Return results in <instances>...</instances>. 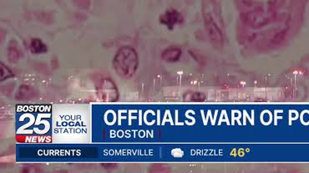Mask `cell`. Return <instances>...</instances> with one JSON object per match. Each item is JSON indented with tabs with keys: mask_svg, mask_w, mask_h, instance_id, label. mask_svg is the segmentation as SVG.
<instances>
[{
	"mask_svg": "<svg viewBox=\"0 0 309 173\" xmlns=\"http://www.w3.org/2000/svg\"><path fill=\"white\" fill-rule=\"evenodd\" d=\"M139 65V57L134 48L124 46L115 54L113 66L120 77L129 79L135 75Z\"/></svg>",
	"mask_w": 309,
	"mask_h": 173,
	"instance_id": "1",
	"label": "cell"
},
{
	"mask_svg": "<svg viewBox=\"0 0 309 173\" xmlns=\"http://www.w3.org/2000/svg\"><path fill=\"white\" fill-rule=\"evenodd\" d=\"M96 92L99 99L105 102H114L119 98L117 86L110 78H104L100 80Z\"/></svg>",
	"mask_w": 309,
	"mask_h": 173,
	"instance_id": "2",
	"label": "cell"
},
{
	"mask_svg": "<svg viewBox=\"0 0 309 173\" xmlns=\"http://www.w3.org/2000/svg\"><path fill=\"white\" fill-rule=\"evenodd\" d=\"M160 22L162 25H166L169 30H172L176 25H181L184 22V18L177 10L171 9L161 15Z\"/></svg>",
	"mask_w": 309,
	"mask_h": 173,
	"instance_id": "3",
	"label": "cell"
},
{
	"mask_svg": "<svg viewBox=\"0 0 309 173\" xmlns=\"http://www.w3.org/2000/svg\"><path fill=\"white\" fill-rule=\"evenodd\" d=\"M206 20H207L206 24H207V30H208V35H209L210 38L212 39L213 42L217 43V45L222 44V32L217 28L216 23L212 20L211 17L207 18Z\"/></svg>",
	"mask_w": 309,
	"mask_h": 173,
	"instance_id": "4",
	"label": "cell"
},
{
	"mask_svg": "<svg viewBox=\"0 0 309 173\" xmlns=\"http://www.w3.org/2000/svg\"><path fill=\"white\" fill-rule=\"evenodd\" d=\"M23 52L20 45L15 40H11L8 46V59L10 63H17L22 57Z\"/></svg>",
	"mask_w": 309,
	"mask_h": 173,
	"instance_id": "5",
	"label": "cell"
},
{
	"mask_svg": "<svg viewBox=\"0 0 309 173\" xmlns=\"http://www.w3.org/2000/svg\"><path fill=\"white\" fill-rule=\"evenodd\" d=\"M182 50L178 47L168 48L162 52V60L168 63L177 62L182 57Z\"/></svg>",
	"mask_w": 309,
	"mask_h": 173,
	"instance_id": "6",
	"label": "cell"
},
{
	"mask_svg": "<svg viewBox=\"0 0 309 173\" xmlns=\"http://www.w3.org/2000/svg\"><path fill=\"white\" fill-rule=\"evenodd\" d=\"M30 50L34 55L45 54L48 51L47 45L38 38H34L30 41Z\"/></svg>",
	"mask_w": 309,
	"mask_h": 173,
	"instance_id": "7",
	"label": "cell"
},
{
	"mask_svg": "<svg viewBox=\"0 0 309 173\" xmlns=\"http://www.w3.org/2000/svg\"><path fill=\"white\" fill-rule=\"evenodd\" d=\"M185 101L191 102H202L207 99V96L203 93L199 91H188L183 96Z\"/></svg>",
	"mask_w": 309,
	"mask_h": 173,
	"instance_id": "8",
	"label": "cell"
},
{
	"mask_svg": "<svg viewBox=\"0 0 309 173\" xmlns=\"http://www.w3.org/2000/svg\"><path fill=\"white\" fill-rule=\"evenodd\" d=\"M34 95H35V91L29 85H23L18 90L16 98L19 100H25V99H30Z\"/></svg>",
	"mask_w": 309,
	"mask_h": 173,
	"instance_id": "9",
	"label": "cell"
},
{
	"mask_svg": "<svg viewBox=\"0 0 309 173\" xmlns=\"http://www.w3.org/2000/svg\"><path fill=\"white\" fill-rule=\"evenodd\" d=\"M0 69H1V77L0 80L1 81H5L7 79H10V78L14 77V73L12 72V70H10V68L7 67L5 64L0 65Z\"/></svg>",
	"mask_w": 309,
	"mask_h": 173,
	"instance_id": "10",
	"label": "cell"
}]
</instances>
